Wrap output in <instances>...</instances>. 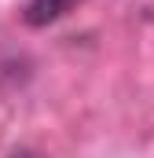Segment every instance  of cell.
<instances>
[{
    "label": "cell",
    "mask_w": 154,
    "mask_h": 158,
    "mask_svg": "<svg viewBox=\"0 0 154 158\" xmlns=\"http://www.w3.org/2000/svg\"><path fill=\"white\" fill-rule=\"evenodd\" d=\"M77 4H84V0H30L26 4V22L30 26H48V22L63 19L66 11H74Z\"/></svg>",
    "instance_id": "obj_1"
}]
</instances>
